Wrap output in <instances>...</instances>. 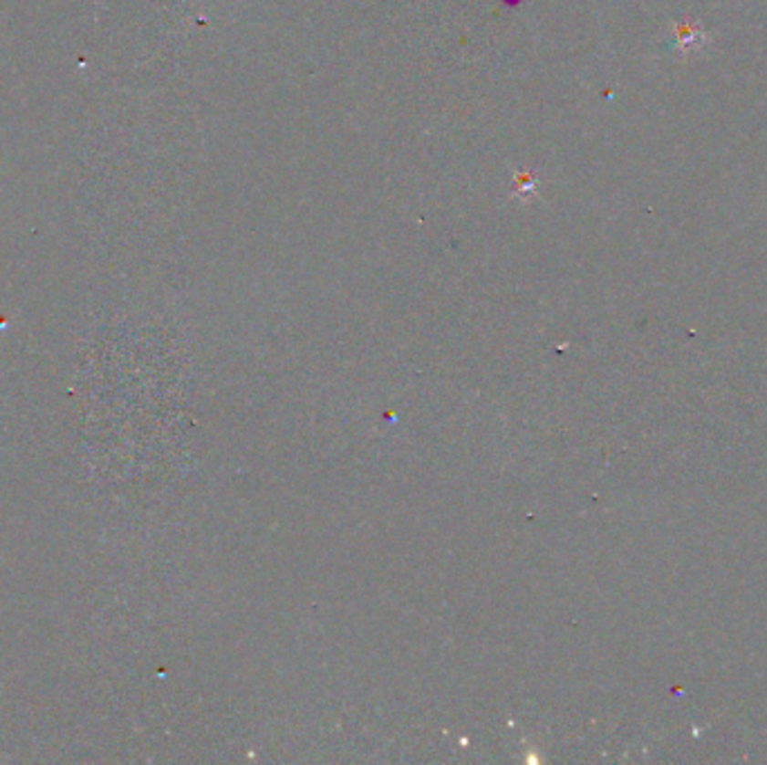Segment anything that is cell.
I'll use <instances>...</instances> for the list:
<instances>
[{"label":"cell","mask_w":767,"mask_h":765,"mask_svg":"<svg viewBox=\"0 0 767 765\" xmlns=\"http://www.w3.org/2000/svg\"><path fill=\"white\" fill-rule=\"evenodd\" d=\"M671 38H673V46H676V50H680L682 54L700 50L702 43L707 41L702 27L696 26V23H691V21H676V23H673Z\"/></svg>","instance_id":"cell-1"}]
</instances>
